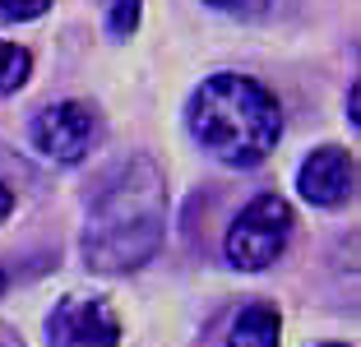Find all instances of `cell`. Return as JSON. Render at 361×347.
Listing matches in <instances>:
<instances>
[{"mask_svg": "<svg viewBox=\"0 0 361 347\" xmlns=\"http://www.w3.org/2000/svg\"><path fill=\"white\" fill-rule=\"evenodd\" d=\"M204 5H213L218 14H232V19H259L274 0H204Z\"/></svg>", "mask_w": 361, "mask_h": 347, "instance_id": "8fae6325", "label": "cell"}, {"mask_svg": "<svg viewBox=\"0 0 361 347\" xmlns=\"http://www.w3.org/2000/svg\"><path fill=\"white\" fill-rule=\"evenodd\" d=\"M167 231V185L149 158H135L102 181L84 231V260L97 274H130L149 264Z\"/></svg>", "mask_w": 361, "mask_h": 347, "instance_id": "6da1fadb", "label": "cell"}, {"mask_svg": "<svg viewBox=\"0 0 361 347\" xmlns=\"http://www.w3.org/2000/svg\"><path fill=\"white\" fill-rule=\"evenodd\" d=\"M97 139H102V121H97V111L88 102H75V97L47 106V111L32 121V144H37V153H47V158L61 162V167L84 162L88 153H93Z\"/></svg>", "mask_w": 361, "mask_h": 347, "instance_id": "277c9868", "label": "cell"}, {"mask_svg": "<svg viewBox=\"0 0 361 347\" xmlns=\"http://www.w3.org/2000/svg\"><path fill=\"white\" fill-rule=\"evenodd\" d=\"M297 190L315 209H338V204L352 200V190H357V158L338 144L315 148L297 171Z\"/></svg>", "mask_w": 361, "mask_h": 347, "instance_id": "8992f818", "label": "cell"}, {"mask_svg": "<svg viewBox=\"0 0 361 347\" xmlns=\"http://www.w3.org/2000/svg\"><path fill=\"white\" fill-rule=\"evenodd\" d=\"M139 5L144 0H106V28H111V37H130L139 28Z\"/></svg>", "mask_w": 361, "mask_h": 347, "instance_id": "9c48e42d", "label": "cell"}, {"mask_svg": "<svg viewBox=\"0 0 361 347\" xmlns=\"http://www.w3.org/2000/svg\"><path fill=\"white\" fill-rule=\"evenodd\" d=\"M10 213H14V190L5 185V181H0V222L10 218Z\"/></svg>", "mask_w": 361, "mask_h": 347, "instance_id": "7c38bea8", "label": "cell"}, {"mask_svg": "<svg viewBox=\"0 0 361 347\" xmlns=\"http://www.w3.org/2000/svg\"><path fill=\"white\" fill-rule=\"evenodd\" d=\"M5 287H10V274H5V269H0V296H5Z\"/></svg>", "mask_w": 361, "mask_h": 347, "instance_id": "4fadbf2b", "label": "cell"}, {"mask_svg": "<svg viewBox=\"0 0 361 347\" xmlns=\"http://www.w3.org/2000/svg\"><path fill=\"white\" fill-rule=\"evenodd\" d=\"M292 227H297V218H292V204H287L283 195H255V200L236 213L232 227H227V245H223L227 264H232V269H245V274L269 269V264L287 250Z\"/></svg>", "mask_w": 361, "mask_h": 347, "instance_id": "3957f363", "label": "cell"}, {"mask_svg": "<svg viewBox=\"0 0 361 347\" xmlns=\"http://www.w3.org/2000/svg\"><path fill=\"white\" fill-rule=\"evenodd\" d=\"M51 0H0V23H28L37 14H47Z\"/></svg>", "mask_w": 361, "mask_h": 347, "instance_id": "30bf717a", "label": "cell"}, {"mask_svg": "<svg viewBox=\"0 0 361 347\" xmlns=\"http://www.w3.org/2000/svg\"><path fill=\"white\" fill-rule=\"evenodd\" d=\"M32 74V51L28 47H14V42H0V97L19 93Z\"/></svg>", "mask_w": 361, "mask_h": 347, "instance_id": "ba28073f", "label": "cell"}, {"mask_svg": "<svg viewBox=\"0 0 361 347\" xmlns=\"http://www.w3.org/2000/svg\"><path fill=\"white\" fill-rule=\"evenodd\" d=\"M47 343L51 347H116L121 319L102 296H65L47 315Z\"/></svg>", "mask_w": 361, "mask_h": 347, "instance_id": "5b68a950", "label": "cell"}, {"mask_svg": "<svg viewBox=\"0 0 361 347\" xmlns=\"http://www.w3.org/2000/svg\"><path fill=\"white\" fill-rule=\"evenodd\" d=\"M0 347H19V343H14V338H5V334H0Z\"/></svg>", "mask_w": 361, "mask_h": 347, "instance_id": "5bb4252c", "label": "cell"}, {"mask_svg": "<svg viewBox=\"0 0 361 347\" xmlns=\"http://www.w3.org/2000/svg\"><path fill=\"white\" fill-rule=\"evenodd\" d=\"M190 135L200 139L204 153H213L227 167H259L278 148L283 135V106L259 79L250 74H209L195 88L190 106H185Z\"/></svg>", "mask_w": 361, "mask_h": 347, "instance_id": "7a4b0ae2", "label": "cell"}, {"mask_svg": "<svg viewBox=\"0 0 361 347\" xmlns=\"http://www.w3.org/2000/svg\"><path fill=\"white\" fill-rule=\"evenodd\" d=\"M278 334H283V324H278L274 305H245L232 319L227 347H278Z\"/></svg>", "mask_w": 361, "mask_h": 347, "instance_id": "52a82bcc", "label": "cell"}, {"mask_svg": "<svg viewBox=\"0 0 361 347\" xmlns=\"http://www.w3.org/2000/svg\"><path fill=\"white\" fill-rule=\"evenodd\" d=\"M324 347H348V343H324Z\"/></svg>", "mask_w": 361, "mask_h": 347, "instance_id": "9a60e30c", "label": "cell"}]
</instances>
